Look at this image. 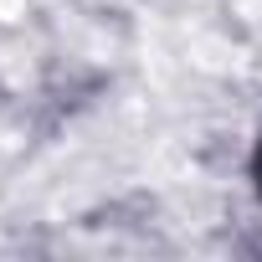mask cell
<instances>
[{
    "label": "cell",
    "instance_id": "obj_1",
    "mask_svg": "<svg viewBox=\"0 0 262 262\" xmlns=\"http://www.w3.org/2000/svg\"><path fill=\"white\" fill-rule=\"evenodd\" d=\"M257 185H262V149H257Z\"/></svg>",
    "mask_w": 262,
    "mask_h": 262
}]
</instances>
